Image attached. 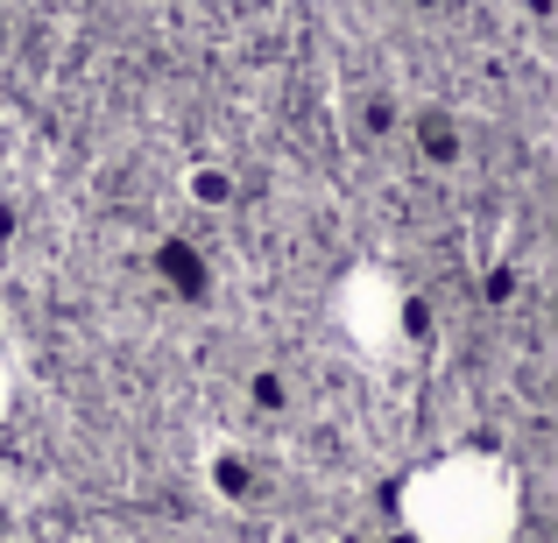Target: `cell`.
<instances>
[{"mask_svg":"<svg viewBox=\"0 0 558 543\" xmlns=\"http://www.w3.org/2000/svg\"><path fill=\"white\" fill-rule=\"evenodd\" d=\"M410 543H509L523 522V480L502 452H438L396 488Z\"/></svg>","mask_w":558,"mask_h":543,"instance_id":"6da1fadb","label":"cell"},{"mask_svg":"<svg viewBox=\"0 0 558 543\" xmlns=\"http://www.w3.org/2000/svg\"><path fill=\"white\" fill-rule=\"evenodd\" d=\"M332 332L354 360H396L410 346V289L396 283L381 261H354V269L332 283Z\"/></svg>","mask_w":558,"mask_h":543,"instance_id":"7a4b0ae2","label":"cell"}]
</instances>
